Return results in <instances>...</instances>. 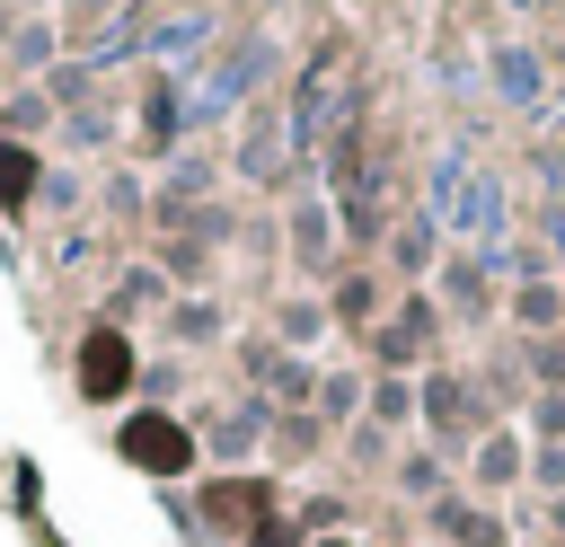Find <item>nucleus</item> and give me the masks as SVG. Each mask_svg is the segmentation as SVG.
<instances>
[{
  "instance_id": "nucleus-1",
  "label": "nucleus",
  "mask_w": 565,
  "mask_h": 547,
  "mask_svg": "<svg viewBox=\"0 0 565 547\" xmlns=\"http://www.w3.org/2000/svg\"><path fill=\"white\" fill-rule=\"evenodd\" d=\"M71 379H79V397H88V406H115V397H132V379H141V353H132V335H124L115 318H97V326L79 335V353H71Z\"/></svg>"
},
{
  "instance_id": "nucleus-2",
  "label": "nucleus",
  "mask_w": 565,
  "mask_h": 547,
  "mask_svg": "<svg viewBox=\"0 0 565 547\" xmlns=\"http://www.w3.org/2000/svg\"><path fill=\"white\" fill-rule=\"evenodd\" d=\"M115 450H124V468H141V476H185V468H194V432H185L177 415H159V406L124 415V423H115Z\"/></svg>"
},
{
  "instance_id": "nucleus-3",
  "label": "nucleus",
  "mask_w": 565,
  "mask_h": 547,
  "mask_svg": "<svg viewBox=\"0 0 565 547\" xmlns=\"http://www.w3.org/2000/svg\"><path fill=\"white\" fill-rule=\"evenodd\" d=\"M203 521L256 538V529L274 521V485H265V476H212V485H203Z\"/></svg>"
},
{
  "instance_id": "nucleus-4",
  "label": "nucleus",
  "mask_w": 565,
  "mask_h": 547,
  "mask_svg": "<svg viewBox=\"0 0 565 547\" xmlns=\"http://www.w3.org/2000/svg\"><path fill=\"white\" fill-rule=\"evenodd\" d=\"M35 185H44L35 141H0V212H26V203H35Z\"/></svg>"
},
{
  "instance_id": "nucleus-5",
  "label": "nucleus",
  "mask_w": 565,
  "mask_h": 547,
  "mask_svg": "<svg viewBox=\"0 0 565 547\" xmlns=\"http://www.w3.org/2000/svg\"><path fill=\"white\" fill-rule=\"evenodd\" d=\"M247 547H300V529H291V521H265V529H256Z\"/></svg>"
},
{
  "instance_id": "nucleus-6",
  "label": "nucleus",
  "mask_w": 565,
  "mask_h": 547,
  "mask_svg": "<svg viewBox=\"0 0 565 547\" xmlns=\"http://www.w3.org/2000/svg\"><path fill=\"white\" fill-rule=\"evenodd\" d=\"M318 547H344V538H318Z\"/></svg>"
}]
</instances>
